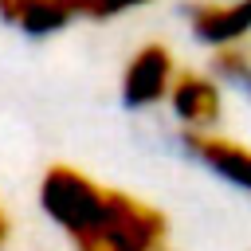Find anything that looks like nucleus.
I'll return each mask as SVG.
<instances>
[{
    "instance_id": "obj_1",
    "label": "nucleus",
    "mask_w": 251,
    "mask_h": 251,
    "mask_svg": "<svg viewBox=\"0 0 251 251\" xmlns=\"http://www.w3.org/2000/svg\"><path fill=\"white\" fill-rule=\"evenodd\" d=\"M39 208L47 212V220L59 231H67L71 243H78L106 220L110 188L71 165H51L39 180Z\"/></svg>"
},
{
    "instance_id": "obj_2",
    "label": "nucleus",
    "mask_w": 251,
    "mask_h": 251,
    "mask_svg": "<svg viewBox=\"0 0 251 251\" xmlns=\"http://www.w3.org/2000/svg\"><path fill=\"white\" fill-rule=\"evenodd\" d=\"M169 243V216L149 200L110 188L106 220L75 243V251H153Z\"/></svg>"
},
{
    "instance_id": "obj_3",
    "label": "nucleus",
    "mask_w": 251,
    "mask_h": 251,
    "mask_svg": "<svg viewBox=\"0 0 251 251\" xmlns=\"http://www.w3.org/2000/svg\"><path fill=\"white\" fill-rule=\"evenodd\" d=\"M176 59L165 43H141L122 71V102L129 110H149L157 102H169V90L176 82Z\"/></svg>"
},
{
    "instance_id": "obj_4",
    "label": "nucleus",
    "mask_w": 251,
    "mask_h": 251,
    "mask_svg": "<svg viewBox=\"0 0 251 251\" xmlns=\"http://www.w3.org/2000/svg\"><path fill=\"white\" fill-rule=\"evenodd\" d=\"M176 141H180V149H184L196 165H204L212 176H220L224 184H231V188H239V192L251 196V145H247V141L227 137V133H220V129H212V133L180 129Z\"/></svg>"
},
{
    "instance_id": "obj_5",
    "label": "nucleus",
    "mask_w": 251,
    "mask_h": 251,
    "mask_svg": "<svg viewBox=\"0 0 251 251\" xmlns=\"http://www.w3.org/2000/svg\"><path fill=\"white\" fill-rule=\"evenodd\" d=\"M184 24L192 39L212 51L251 43V0H192L184 8Z\"/></svg>"
},
{
    "instance_id": "obj_6",
    "label": "nucleus",
    "mask_w": 251,
    "mask_h": 251,
    "mask_svg": "<svg viewBox=\"0 0 251 251\" xmlns=\"http://www.w3.org/2000/svg\"><path fill=\"white\" fill-rule=\"evenodd\" d=\"M169 106H173V118L180 122V129L212 133L224 118L220 78L208 75V71H180L173 90H169Z\"/></svg>"
},
{
    "instance_id": "obj_7",
    "label": "nucleus",
    "mask_w": 251,
    "mask_h": 251,
    "mask_svg": "<svg viewBox=\"0 0 251 251\" xmlns=\"http://www.w3.org/2000/svg\"><path fill=\"white\" fill-rule=\"evenodd\" d=\"M0 20L20 27L24 35H55L63 31L75 16L67 0H0Z\"/></svg>"
},
{
    "instance_id": "obj_8",
    "label": "nucleus",
    "mask_w": 251,
    "mask_h": 251,
    "mask_svg": "<svg viewBox=\"0 0 251 251\" xmlns=\"http://www.w3.org/2000/svg\"><path fill=\"white\" fill-rule=\"evenodd\" d=\"M212 75L224 78V82H235V86L251 90V43L212 51Z\"/></svg>"
},
{
    "instance_id": "obj_9",
    "label": "nucleus",
    "mask_w": 251,
    "mask_h": 251,
    "mask_svg": "<svg viewBox=\"0 0 251 251\" xmlns=\"http://www.w3.org/2000/svg\"><path fill=\"white\" fill-rule=\"evenodd\" d=\"M145 4H153V0H67L71 16H78V20H114V16H126Z\"/></svg>"
},
{
    "instance_id": "obj_10",
    "label": "nucleus",
    "mask_w": 251,
    "mask_h": 251,
    "mask_svg": "<svg viewBox=\"0 0 251 251\" xmlns=\"http://www.w3.org/2000/svg\"><path fill=\"white\" fill-rule=\"evenodd\" d=\"M8 235H12V220H8V212H4V204H0V251L8 247Z\"/></svg>"
},
{
    "instance_id": "obj_11",
    "label": "nucleus",
    "mask_w": 251,
    "mask_h": 251,
    "mask_svg": "<svg viewBox=\"0 0 251 251\" xmlns=\"http://www.w3.org/2000/svg\"><path fill=\"white\" fill-rule=\"evenodd\" d=\"M153 251H176V247H173V243H161V247H153Z\"/></svg>"
}]
</instances>
